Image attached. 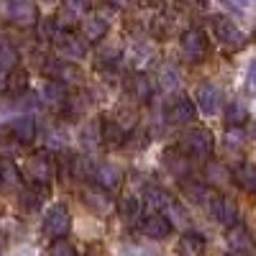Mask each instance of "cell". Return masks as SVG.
Masks as SVG:
<instances>
[{"mask_svg":"<svg viewBox=\"0 0 256 256\" xmlns=\"http://www.w3.org/2000/svg\"><path fill=\"white\" fill-rule=\"evenodd\" d=\"M131 90H134V98L138 102H148L154 98V82L148 80L146 74H136L134 82H131Z\"/></svg>","mask_w":256,"mask_h":256,"instance_id":"cell-29","label":"cell"},{"mask_svg":"<svg viewBox=\"0 0 256 256\" xmlns=\"http://www.w3.org/2000/svg\"><path fill=\"white\" fill-rule=\"evenodd\" d=\"M80 28H82V38L84 41H100V38H105L110 24L102 16H98V13H88V16L82 18Z\"/></svg>","mask_w":256,"mask_h":256,"instance_id":"cell-15","label":"cell"},{"mask_svg":"<svg viewBox=\"0 0 256 256\" xmlns=\"http://www.w3.org/2000/svg\"><path fill=\"white\" fill-rule=\"evenodd\" d=\"M184 190H187L190 200H195L198 205H205V208H212V205H216V200L220 198L212 187L200 184V182H184Z\"/></svg>","mask_w":256,"mask_h":256,"instance_id":"cell-21","label":"cell"},{"mask_svg":"<svg viewBox=\"0 0 256 256\" xmlns=\"http://www.w3.org/2000/svg\"><path fill=\"white\" fill-rule=\"evenodd\" d=\"M177 254L180 256H202L205 254V238L200 233H184L177 244Z\"/></svg>","mask_w":256,"mask_h":256,"instance_id":"cell-25","label":"cell"},{"mask_svg":"<svg viewBox=\"0 0 256 256\" xmlns=\"http://www.w3.org/2000/svg\"><path fill=\"white\" fill-rule=\"evenodd\" d=\"M162 84H164L166 90H174L177 84H180V72L174 67H164L162 70Z\"/></svg>","mask_w":256,"mask_h":256,"instance_id":"cell-39","label":"cell"},{"mask_svg":"<svg viewBox=\"0 0 256 256\" xmlns=\"http://www.w3.org/2000/svg\"><path fill=\"white\" fill-rule=\"evenodd\" d=\"M49 256H77V251H74V246H72L67 238H64V241H54V244H52Z\"/></svg>","mask_w":256,"mask_h":256,"instance_id":"cell-38","label":"cell"},{"mask_svg":"<svg viewBox=\"0 0 256 256\" xmlns=\"http://www.w3.org/2000/svg\"><path fill=\"white\" fill-rule=\"evenodd\" d=\"M248 120V108L244 102H230L228 108H226V123L230 126V128H241L244 123Z\"/></svg>","mask_w":256,"mask_h":256,"instance_id":"cell-30","label":"cell"},{"mask_svg":"<svg viewBox=\"0 0 256 256\" xmlns=\"http://www.w3.org/2000/svg\"><path fill=\"white\" fill-rule=\"evenodd\" d=\"M82 144L88 146V152H95V148L102 144L100 138V120H92L84 126V131H82Z\"/></svg>","mask_w":256,"mask_h":256,"instance_id":"cell-34","label":"cell"},{"mask_svg":"<svg viewBox=\"0 0 256 256\" xmlns=\"http://www.w3.org/2000/svg\"><path fill=\"white\" fill-rule=\"evenodd\" d=\"M67 98H70L67 88L59 84V82H54V80H49L44 88H41V100H44V105H49V108H54V110H64Z\"/></svg>","mask_w":256,"mask_h":256,"instance_id":"cell-17","label":"cell"},{"mask_svg":"<svg viewBox=\"0 0 256 256\" xmlns=\"http://www.w3.org/2000/svg\"><path fill=\"white\" fill-rule=\"evenodd\" d=\"M172 202H174L172 195H169L164 187L152 184V187H146V190H144V205H148L152 210H166Z\"/></svg>","mask_w":256,"mask_h":256,"instance_id":"cell-23","label":"cell"},{"mask_svg":"<svg viewBox=\"0 0 256 256\" xmlns=\"http://www.w3.org/2000/svg\"><path fill=\"white\" fill-rule=\"evenodd\" d=\"M6 90L13 92V95H24L28 90V72L13 70L10 77H6Z\"/></svg>","mask_w":256,"mask_h":256,"instance_id":"cell-32","label":"cell"},{"mask_svg":"<svg viewBox=\"0 0 256 256\" xmlns=\"http://www.w3.org/2000/svg\"><path fill=\"white\" fill-rule=\"evenodd\" d=\"M20 184V172L10 159H0V190L13 192Z\"/></svg>","mask_w":256,"mask_h":256,"instance_id":"cell-26","label":"cell"},{"mask_svg":"<svg viewBox=\"0 0 256 256\" xmlns=\"http://www.w3.org/2000/svg\"><path fill=\"white\" fill-rule=\"evenodd\" d=\"M18 62H20V54L13 44H6V41H0V72H13L18 70Z\"/></svg>","mask_w":256,"mask_h":256,"instance_id":"cell-28","label":"cell"},{"mask_svg":"<svg viewBox=\"0 0 256 256\" xmlns=\"http://www.w3.org/2000/svg\"><path fill=\"white\" fill-rule=\"evenodd\" d=\"M88 13H90V3H84V0H70V3H64L59 8V24L70 31L74 24H82V18Z\"/></svg>","mask_w":256,"mask_h":256,"instance_id":"cell-12","label":"cell"},{"mask_svg":"<svg viewBox=\"0 0 256 256\" xmlns=\"http://www.w3.org/2000/svg\"><path fill=\"white\" fill-rule=\"evenodd\" d=\"M64 144H67V136L64 134H52L49 136V146L52 148H64Z\"/></svg>","mask_w":256,"mask_h":256,"instance_id":"cell-43","label":"cell"},{"mask_svg":"<svg viewBox=\"0 0 256 256\" xmlns=\"http://www.w3.org/2000/svg\"><path fill=\"white\" fill-rule=\"evenodd\" d=\"M49 198V187H31L24 190V195H20V208H26V210H38V205H44V200Z\"/></svg>","mask_w":256,"mask_h":256,"instance_id":"cell-27","label":"cell"},{"mask_svg":"<svg viewBox=\"0 0 256 256\" xmlns=\"http://www.w3.org/2000/svg\"><path fill=\"white\" fill-rule=\"evenodd\" d=\"M84 202H88V208L95 210L98 216H110L116 210V202L110 200L108 192H102V190H84Z\"/></svg>","mask_w":256,"mask_h":256,"instance_id":"cell-20","label":"cell"},{"mask_svg":"<svg viewBox=\"0 0 256 256\" xmlns=\"http://www.w3.org/2000/svg\"><path fill=\"white\" fill-rule=\"evenodd\" d=\"M70 169H72V177L80 180V182L82 180H92V172H95V166H92V162L88 156H72Z\"/></svg>","mask_w":256,"mask_h":256,"instance_id":"cell-33","label":"cell"},{"mask_svg":"<svg viewBox=\"0 0 256 256\" xmlns=\"http://www.w3.org/2000/svg\"><path fill=\"white\" fill-rule=\"evenodd\" d=\"M141 230L146 233L148 238L162 241V238H166L169 233H172V226H169L166 216H162V212H154V216H148V218L141 220Z\"/></svg>","mask_w":256,"mask_h":256,"instance_id":"cell-19","label":"cell"},{"mask_svg":"<svg viewBox=\"0 0 256 256\" xmlns=\"http://www.w3.org/2000/svg\"><path fill=\"white\" fill-rule=\"evenodd\" d=\"M84 256H102V254H100V248H98V246H92V248H90L88 254H84Z\"/></svg>","mask_w":256,"mask_h":256,"instance_id":"cell-44","label":"cell"},{"mask_svg":"<svg viewBox=\"0 0 256 256\" xmlns=\"http://www.w3.org/2000/svg\"><path fill=\"white\" fill-rule=\"evenodd\" d=\"M226 241L233 256H254L256 254V241L251 236V230L244 226H233L226 233Z\"/></svg>","mask_w":256,"mask_h":256,"instance_id":"cell-8","label":"cell"},{"mask_svg":"<svg viewBox=\"0 0 256 256\" xmlns=\"http://www.w3.org/2000/svg\"><path fill=\"white\" fill-rule=\"evenodd\" d=\"M72 230V212L67 205H54L44 218V233L54 241H64Z\"/></svg>","mask_w":256,"mask_h":256,"instance_id":"cell-4","label":"cell"},{"mask_svg":"<svg viewBox=\"0 0 256 256\" xmlns=\"http://www.w3.org/2000/svg\"><path fill=\"white\" fill-rule=\"evenodd\" d=\"M8 131L16 144H31L36 138V120L31 116H18L16 120L8 123Z\"/></svg>","mask_w":256,"mask_h":256,"instance_id":"cell-14","label":"cell"},{"mask_svg":"<svg viewBox=\"0 0 256 256\" xmlns=\"http://www.w3.org/2000/svg\"><path fill=\"white\" fill-rule=\"evenodd\" d=\"M246 90H248V95H256V59L246 70Z\"/></svg>","mask_w":256,"mask_h":256,"instance_id":"cell-42","label":"cell"},{"mask_svg":"<svg viewBox=\"0 0 256 256\" xmlns=\"http://www.w3.org/2000/svg\"><path fill=\"white\" fill-rule=\"evenodd\" d=\"M212 31H216V38L220 41V44H223L226 49H230V52L244 49V44H246L244 31H241L236 24H233L230 18H223V16L212 18Z\"/></svg>","mask_w":256,"mask_h":256,"instance_id":"cell-6","label":"cell"},{"mask_svg":"<svg viewBox=\"0 0 256 256\" xmlns=\"http://www.w3.org/2000/svg\"><path fill=\"white\" fill-rule=\"evenodd\" d=\"M166 220H169V226H172V228H187L190 226V212H187L184 205L172 202V205L166 208Z\"/></svg>","mask_w":256,"mask_h":256,"instance_id":"cell-31","label":"cell"},{"mask_svg":"<svg viewBox=\"0 0 256 256\" xmlns=\"http://www.w3.org/2000/svg\"><path fill=\"white\" fill-rule=\"evenodd\" d=\"M166 118L172 126H187L195 120V102H192L190 98H177L172 105H169L166 110Z\"/></svg>","mask_w":256,"mask_h":256,"instance_id":"cell-13","label":"cell"},{"mask_svg":"<svg viewBox=\"0 0 256 256\" xmlns=\"http://www.w3.org/2000/svg\"><path fill=\"white\" fill-rule=\"evenodd\" d=\"M24 174L31 182V187H49L54 180V159L49 152H36L26 159Z\"/></svg>","mask_w":256,"mask_h":256,"instance_id":"cell-1","label":"cell"},{"mask_svg":"<svg viewBox=\"0 0 256 256\" xmlns=\"http://www.w3.org/2000/svg\"><path fill=\"white\" fill-rule=\"evenodd\" d=\"M92 182H95L98 190H102V192H113V190L120 187V182H123V172H120L116 164L105 162V164H98V166H95Z\"/></svg>","mask_w":256,"mask_h":256,"instance_id":"cell-11","label":"cell"},{"mask_svg":"<svg viewBox=\"0 0 256 256\" xmlns=\"http://www.w3.org/2000/svg\"><path fill=\"white\" fill-rule=\"evenodd\" d=\"M52 44L59 49L62 59L70 62V64L84 59V54H88V41H84L82 36H77V34H72V31H56Z\"/></svg>","mask_w":256,"mask_h":256,"instance_id":"cell-3","label":"cell"},{"mask_svg":"<svg viewBox=\"0 0 256 256\" xmlns=\"http://www.w3.org/2000/svg\"><path fill=\"white\" fill-rule=\"evenodd\" d=\"M100 138H102V146L120 148L128 136H126V128L118 120H100Z\"/></svg>","mask_w":256,"mask_h":256,"instance_id":"cell-18","label":"cell"},{"mask_svg":"<svg viewBox=\"0 0 256 256\" xmlns=\"http://www.w3.org/2000/svg\"><path fill=\"white\" fill-rule=\"evenodd\" d=\"M195 100H198V108H200L205 116H216V113L220 110V105H223V92H220V88H216L212 82H202L200 88H198Z\"/></svg>","mask_w":256,"mask_h":256,"instance_id":"cell-10","label":"cell"},{"mask_svg":"<svg viewBox=\"0 0 256 256\" xmlns=\"http://www.w3.org/2000/svg\"><path fill=\"white\" fill-rule=\"evenodd\" d=\"M233 180L236 184L246 192H256V164L251 162H241L236 169H233Z\"/></svg>","mask_w":256,"mask_h":256,"instance_id":"cell-24","label":"cell"},{"mask_svg":"<svg viewBox=\"0 0 256 256\" xmlns=\"http://www.w3.org/2000/svg\"><path fill=\"white\" fill-rule=\"evenodd\" d=\"M3 90H6V74L0 72V92H3Z\"/></svg>","mask_w":256,"mask_h":256,"instance_id":"cell-45","label":"cell"},{"mask_svg":"<svg viewBox=\"0 0 256 256\" xmlns=\"http://www.w3.org/2000/svg\"><path fill=\"white\" fill-rule=\"evenodd\" d=\"M208 180H210V182H216V184H220V182L228 180V172H226L220 164L212 162V164H208Z\"/></svg>","mask_w":256,"mask_h":256,"instance_id":"cell-40","label":"cell"},{"mask_svg":"<svg viewBox=\"0 0 256 256\" xmlns=\"http://www.w3.org/2000/svg\"><path fill=\"white\" fill-rule=\"evenodd\" d=\"M210 52V44H208V36L200 31V28H187L182 34V54L190 64H200L205 62Z\"/></svg>","mask_w":256,"mask_h":256,"instance_id":"cell-5","label":"cell"},{"mask_svg":"<svg viewBox=\"0 0 256 256\" xmlns=\"http://www.w3.org/2000/svg\"><path fill=\"white\" fill-rule=\"evenodd\" d=\"M164 164L174 177H187L190 174V159H187V154H182V148H166Z\"/></svg>","mask_w":256,"mask_h":256,"instance_id":"cell-22","label":"cell"},{"mask_svg":"<svg viewBox=\"0 0 256 256\" xmlns=\"http://www.w3.org/2000/svg\"><path fill=\"white\" fill-rule=\"evenodd\" d=\"M6 13H8L10 24H16L20 28H31V26L38 24V10H36L34 3H28V0H13V3H8Z\"/></svg>","mask_w":256,"mask_h":256,"instance_id":"cell-9","label":"cell"},{"mask_svg":"<svg viewBox=\"0 0 256 256\" xmlns=\"http://www.w3.org/2000/svg\"><path fill=\"white\" fill-rule=\"evenodd\" d=\"M210 210H212V216H216V220L220 226H228V228L238 226V208H236V202H233L230 198H223L220 195Z\"/></svg>","mask_w":256,"mask_h":256,"instance_id":"cell-16","label":"cell"},{"mask_svg":"<svg viewBox=\"0 0 256 256\" xmlns=\"http://www.w3.org/2000/svg\"><path fill=\"white\" fill-rule=\"evenodd\" d=\"M244 141H246V136H244L241 128H230V131L226 134V144H228L230 148H241Z\"/></svg>","mask_w":256,"mask_h":256,"instance_id":"cell-41","label":"cell"},{"mask_svg":"<svg viewBox=\"0 0 256 256\" xmlns=\"http://www.w3.org/2000/svg\"><path fill=\"white\" fill-rule=\"evenodd\" d=\"M41 72H44L49 80L64 84V88H67V84H80L82 82L80 70L74 67V64L64 62V59H46L44 64H41Z\"/></svg>","mask_w":256,"mask_h":256,"instance_id":"cell-7","label":"cell"},{"mask_svg":"<svg viewBox=\"0 0 256 256\" xmlns=\"http://www.w3.org/2000/svg\"><path fill=\"white\" fill-rule=\"evenodd\" d=\"M216 148V136L208 128H192V131L182 138V154H190L195 159H208Z\"/></svg>","mask_w":256,"mask_h":256,"instance_id":"cell-2","label":"cell"},{"mask_svg":"<svg viewBox=\"0 0 256 256\" xmlns=\"http://www.w3.org/2000/svg\"><path fill=\"white\" fill-rule=\"evenodd\" d=\"M120 216H123V220H128V223H138V220H141V202H138L136 198H126V200L120 202Z\"/></svg>","mask_w":256,"mask_h":256,"instance_id":"cell-35","label":"cell"},{"mask_svg":"<svg viewBox=\"0 0 256 256\" xmlns=\"http://www.w3.org/2000/svg\"><path fill=\"white\" fill-rule=\"evenodd\" d=\"M36 36H38L41 44H44V41H54V36H56L54 20H49V18H38V24H36Z\"/></svg>","mask_w":256,"mask_h":256,"instance_id":"cell-36","label":"cell"},{"mask_svg":"<svg viewBox=\"0 0 256 256\" xmlns=\"http://www.w3.org/2000/svg\"><path fill=\"white\" fill-rule=\"evenodd\" d=\"M20 152V144H16L10 136H0V159H10Z\"/></svg>","mask_w":256,"mask_h":256,"instance_id":"cell-37","label":"cell"}]
</instances>
